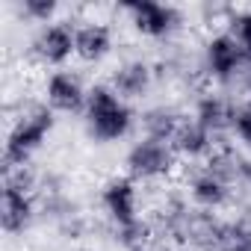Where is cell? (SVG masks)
I'll list each match as a JSON object with an SVG mask.
<instances>
[{
	"label": "cell",
	"instance_id": "obj_1",
	"mask_svg": "<svg viewBox=\"0 0 251 251\" xmlns=\"http://www.w3.org/2000/svg\"><path fill=\"white\" fill-rule=\"evenodd\" d=\"M139 127V112L124 100L106 80L89 86L86 109H83V133L95 145H118L130 139Z\"/></svg>",
	"mask_w": 251,
	"mask_h": 251
},
{
	"label": "cell",
	"instance_id": "obj_2",
	"mask_svg": "<svg viewBox=\"0 0 251 251\" xmlns=\"http://www.w3.org/2000/svg\"><path fill=\"white\" fill-rule=\"evenodd\" d=\"M56 127V112L39 98L24 103L6 127V142H3V169H21L33 166V157L45 148Z\"/></svg>",
	"mask_w": 251,
	"mask_h": 251
},
{
	"label": "cell",
	"instance_id": "obj_3",
	"mask_svg": "<svg viewBox=\"0 0 251 251\" xmlns=\"http://www.w3.org/2000/svg\"><path fill=\"white\" fill-rule=\"evenodd\" d=\"M39 175L33 166L3 169V192H0V225L6 236H24L39 219Z\"/></svg>",
	"mask_w": 251,
	"mask_h": 251
},
{
	"label": "cell",
	"instance_id": "obj_4",
	"mask_svg": "<svg viewBox=\"0 0 251 251\" xmlns=\"http://www.w3.org/2000/svg\"><path fill=\"white\" fill-rule=\"evenodd\" d=\"M198 68L213 86L227 92V89H236L242 71L248 68V59H245L242 48L236 45V39L222 27L204 39L201 53H198Z\"/></svg>",
	"mask_w": 251,
	"mask_h": 251
},
{
	"label": "cell",
	"instance_id": "obj_5",
	"mask_svg": "<svg viewBox=\"0 0 251 251\" xmlns=\"http://www.w3.org/2000/svg\"><path fill=\"white\" fill-rule=\"evenodd\" d=\"M124 175L133 177L136 183H163L169 180L177 166H180V157L175 154L172 142H160V139H151V136H136L127 151H124Z\"/></svg>",
	"mask_w": 251,
	"mask_h": 251
},
{
	"label": "cell",
	"instance_id": "obj_6",
	"mask_svg": "<svg viewBox=\"0 0 251 251\" xmlns=\"http://www.w3.org/2000/svg\"><path fill=\"white\" fill-rule=\"evenodd\" d=\"M27 53L42 68H68V62L77 59V21L56 18L45 27H36L27 42Z\"/></svg>",
	"mask_w": 251,
	"mask_h": 251
},
{
	"label": "cell",
	"instance_id": "obj_7",
	"mask_svg": "<svg viewBox=\"0 0 251 251\" xmlns=\"http://www.w3.org/2000/svg\"><path fill=\"white\" fill-rule=\"evenodd\" d=\"M121 12L127 15L133 33L148 42H172L186 24L180 6L160 3V0H136V3H127Z\"/></svg>",
	"mask_w": 251,
	"mask_h": 251
},
{
	"label": "cell",
	"instance_id": "obj_8",
	"mask_svg": "<svg viewBox=\"0 0 251 251\" xmlns=\"http://www.w3.org/2000/svg\"><path fill=\"white\" fill-rule=\"evenodd\" d=\"M98 207L109 227H127L142 219V189L127 175H112L98 189Z\"/></svg>",
	"mask_w": 251,
	"mask_h": 251
},
{
	"label": "cell",
	"instance_id": "obj_9",
	"mask_svg": "<svg viewBox=\"0 0 251 251\" xmlns=\"http://www.w3.org/2000/svg\"><path fill=\"white\" fill-rule=\"evenodd\" d=\"M183 192H186V201L201 210V213H222L227 210L233 201H236V186L219 175L210 163H198L192 166V172L186 175V183H183Z\"/></svg>",
	"mask_w": 251,
	"mask_h": 251
},
{
	"label": "cell",
	"instance_id": "obj_10",
	"mask_svg": "<svg viewBox=\"0 0 251 251\" xmlns=\"http://www.w3.org/2000/svg\"><path fill=\"white\" fill-rule=\"evenodd\" d=\"M86 98H89V83L80 77V71L74 68L48 71L42 83V100L56 115H83Z\"/></svg>",
	"mask_w": 251,
	"mask_h": 251
},
{
	"label": "cell",
	"instance_id": "obj_11",
	"mask_svg": "<svg viewBox=\"0 0 251 251\" xmlns=\"http://www.w3.org/2000/svg\"><path fill=\"white\" fill-rule=\"evenodd\" d=\"M127 103H136V100H145L154 86L160 83L157 80V68L151 59H142V56H127L121 59L112 71H109V80H106Z\"/></svg>",
	"mask_w": 251,
	"mask_h": 251
},
{
	"label": "cell",
	"instance_id": "obj_12",
	"mask_svg": "<svg viewBox=\"0 0 251 251\" xmlns=\"http://www.w3.org/2000/svg\"><path fill=\"white\" fill-rule=\"evenodd\" d=\"M233 112H236V100L222 92V89H204L192 98V109L189 115L207 127L216 139H225L230 133V121H233Z\"/></svg>",
	"mask_w": 251,
	"mask_h": 251
},
{
	"label": "cell",
	"instance_id": "obj_13",
	"mask_svg": "<svg viewBox=\"0 0 251 251\" xmlns=\"http://www.w3.org/2000/svg\"><path fill=\"white\" fill-rule=\"evenodd\" d=\"M115 53V30L109 21L86 18L77 21V62L83 65H100Z\"/></svg>",
	"mask_w": 251,
	"mask_h": 251
},
{
	"label": "cell",
	"instance_id": "obj_14",
	"mask_svg": "<svg viewBox=\"0 0 251 251\" xmlns=\"http://www.w3.org/2000/svg\"><path fill=\"white\" fill-rule=\"evenodd\" d=\"M219 142H222V139H216L207 127H201V124L186 112L183 124L177 127V133H175V139H172V148H175V154H177L180 160L198 166V163H207V160L216 154Z\"/></svg>",
	"mask_w": 251,
	"mask_h": 251
},
{
	"label": "cell",
	"instance_id": "obj_15",
	"mask_svg": "<svg viewBox=\"0 0 251 251\" xmlns=\"http://www.w3.org/2000/svg\"><path fill=\"white\" fill-rule=\"evenodd\" d=\"M186 112L172 103V100H157V103H148L142 112H139V136H151V139H160V142H172L177 127L183 124Z\"/></svg>",
	"mask_w": 251,
	"mask_h": 251
},
{
	"label": "cell",
	"instance_id": "obj_16",
	"mask_svg": "<svg viewBox=\"0 0 251 251\" xmlns=\"http://www.w3.org/2000/svg\"><path fill=\"white\" fill-rule=\"evenodd\" d=\"M222 251H251V213H236L225 219Z\"/></svg>",
	"mask_w": 251,
	"mask_h": 251
},
{
	"label": "cell",
	"instance_id": "obj_17",
	"mask_svg": "<svg viewBox=\"0 0 251 251\" xmlns=\"http://www.w3.org/2000/svg\"><path fill=\"white\" fill-rule=\"evenodd\" d=\"M15 15L27 24L45 27L59 18V3L56 0H21V3H15Z\"/></svg>",
	"mask_w": 251,
	"mask_h": 251
},
{
	"label": "cell",
	"instance_id": "obj_18",
	"mask_svg": "<svg viewBox=\"0 0 251 251\" xmlns=\"http://www.w3.org/2000/svg\"><path fill=\"white\" fill-rule=\"evenodd\" d=\"M225 30L236 39V45L242 48L248 65H251V6L245 9H230L227 21H225Z\"/></svg>",
	"mask_w": 251,
	"mask_h": 251
},
{
	"label": "cell",
	"instance_id": "obj_19",
	"mask_svg": "<svg viewBox=\"0 0 251 251\" xmlns=\"http://www.w3.org/2000/svg\"><path fill=\"white\" fill-rule=\"evenodd\" d=\"M227 136L251 157V103H236V112H233Z\"/></svg>",
	"mask_w": 251,
	"mask_h": 251
}]
</instances>
